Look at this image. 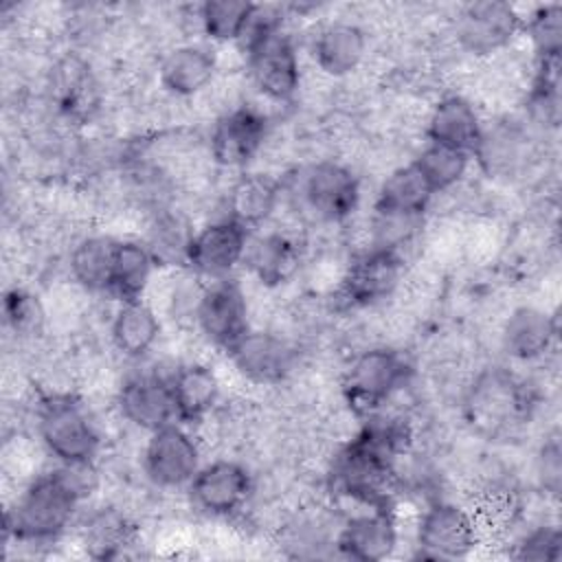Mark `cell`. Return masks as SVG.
Listing matches in <instances>:
<instances>
[{"label":"cell","instance_id":"cb8c5ba5","mask_svg":"<svg viewBox=\"0 0 562 562\" xmlns=\"http://www.w3.org/2000/svg\"><path fill=\"white\" fill-rule=\"evenodd\" d=\"M281 187L268 173H244L228 191V217L241 226H257L268 220L279 202Z\"/></svg>","mask_w":562,"mask_h":562},{"label":"cell","instance_id":"d4e9b609","mask_svg":"<svg viewBox=\"0 0 562 562\" xmlns=\"http://www.w3.org/2000/svg\"><path fill=\"white\" fill-rule=\"evenodd\" d=\"M160 83L178 94L189 97L200 92L215 75V57L202 46H180L160 64Z\"/></svg>","mask_w":562,"mask_h":562},{"label":"cell","instance_id":"ac0fdd59","mask_svg":"<svg viewBox=\"0 0 562 562\" xmlns=\"http://www.w3.org/2000/svg\"><path fill=\"white\" fill-rule=\"evenodd\" d=\"M481 119L474 105H470V101L461 97H446L432 108L428 119L430 143L474 154L481 143Z\"/></svg>","mask_w":562,"mask_h":562},{"label":"cell","instance_id":"484cf974","mask_svg":"<svg viewBox=\"0 0 562 562\" xmlns=\"http://www.w3.org/2000/svg\"><path fill=\"white\" fill-rule=\"evenodd\" d=\"M299 259H301L299 244L283 233H270V235L257 237L255 241L248 244L246 257H244L248 268L266 285H279L285 279H290L299 266Z\"/></svg>","mask_w":562,"mask_h":562},{"label":"cell","instance_id":"2e32d148","mask_svg":"<svg viewBox=\"0 0 562 562\" xmlns=\"http://www.w3.org/2000/svg\"><path fill=\"white\" fill-rule=\"evenodd\" d=\"M119 411L127 422L149 432L171 424L176 406L169 380L158 375L130 378L119 391Z\"/></svg>","mask_w":562,"mask_h":562},{"label":"cell","instance_id":"ba28073f","mask_svg":"<svg viewBox=\"0 0 562 562\" xmlns=\"http://www.w3.org/2000/svg\"><path fill=\"white\" fill-rule=\"evenodd\" d=\"M246 248V226L226 217L193 233L187 248V263L204 277L224 279L239 261H244Z\"/></svg>","mask_w":562,"mask_h":562},{"label":"cell","instance_id":"e0dca14e","mask_svg":"<svg viewBox=\"0 0 562 562\" xmlns=\"http://www.w3.org/2000/svg\"><path fill=\"white\" fill-rule=\"evenodd\" d=\"M237 369L255 382H279L283 380L294 362L292 347L268 331H246L237 345L228 349Z\"/></svg>","mask_w":562,"mask_h":562},{"label":"cell","instance_id":"5b68a950","mask_svg":"<svg viewBox=\"0 0 562 562\" xmlns=\"http://www.w3.org/2000/svg\"><path fill=\"white\" fill-rule=\"evenodd\" d=\"M200 470V450L178 424L151 432L145 448V472L160 487L189 485Z\"/></svg>","mask_w":562,"mask_h":562},{"label":"cell","instance_id":"8fae6325","mask_svg":"<svg viewBox=\"0 0 562 562\" xmlns=\"http://www.w3.org/2000/svg\"><path fill=\"white\" fill-rule=\"evenodd\" d=\"M250 474L235 461H213L198 470L189 483L193 503L211 516L237 512L250 496Z\"/></svg>","mask_w":562,"mask_h":562},{"label":"cell","instance_id":"f546056e","mask_svg":"<svg viewBox=\"0 0 562 562\" xmlns=\"http://www.w3.org/2000/svg\"><path fill=\"white\" fill-rule=\"evenodd\" d=\"M116 241L110 237H86L70 252V272L79 285L92 292H110Z\"/></svg>","mask_w":562,"mask_h":562},{"label":"cell","instance_id":"7a4b0ae2","mask_svg":"<svg viewBox=\"0 0 562 562\" xmlns=\"http://www.w3.org/2000/svg\"><path fill=\"white\" fill-rule=\"evenodd\" d=\"M75 472L77 465H64L61 470L35 479L7 512V533L22 542L57 538L68 527L79 496L83 494V483Z\"/></svg>","mask_w":562,"mask_h":562},{"label":"cell","instance_id":"30bf717a","mask_svg":"<svg viewBox=\"0 0 562 562\" xmlns=\"http://www.w3.org/2000/svg\"><path fill=\"white\" fill-rule=\"evenodd\" d=\"M301 193L310 211L327 222L345 220L358 204L356 176L336 162H318L303 176Z\"/></svg>","mask_w":562,"mask_h":562},{"label":"cell","instance_id":"3957f363","mask_svg":"<svg viewBox=\"0 0 562 562\" xmlns=\"http://www.w3.org/2000/svg\"><path fill=\"white\" fill-rule=\"evenodd\" d=\"M37 430L46 450L64 465H88L97 454V428L83 406L68 395H57L42 404Z\"/></svg>","mask_w":562,"mask_h":562},{"label":"cell","instance_id":"9c48e42d","mask_svg":"<svg viewBox=\"0 0 562 562\" xmlns=\"http://www.w3.org/2000/svg\"><path fill=\"white\" fill-rule=\"evenodd\" d=\"M195 318L209 340L226 351L248 331V307L235 281L220 279L198 301Z\"/></svg>","mask_w":562,"mask_h":562},{"label":"cell","instance_id":"d6986e66","mask_svg":"<svg viewBox=\"0 0 562 562\" xmlns=\"http://www.w3.org/2000/svg\"><path fill=\"white\" fill-rule=\"evenodd\" d=\"M397 533L391 516L382 509L351 518L338 533L342 555L358 562H378L393 553Z\"/></svg>","mask_w":562,"mask_h":562},{"label":"cell","instance_id":"d6a6232c","mask_svg":"<svg viewBox=\"0 0 562 562\" xmlns=\"http://www.w3.org/2000/svg\"><path fill=\"white\" fill-rule=\"evenodd\" d=\"M191 237L193 233L180 215L165 213L154 222L149 231L147 248L154 261H176V259L187 261V248Z\"/></svg>","mask_w":562,"mask_h":562},{"label":"cell","instance_id":"277c9868","mask_svg":"<svg viewBox=\"0 0 562 562\" xmlns=\"http://www.w3.org/2000/svg\"><path fill=\"white\" fill-rule=\"evenodd\" d=\"M408 364L393 349L362 351L342 378V393L356 413L378 411L408 378Z\"/></svg>","mask_w":562,"mask_h":562},{"label":"cell","instance_id":"7402d4cb","mask_svg":"<svg viewBox=\"0 0 562 562\" xmlns=\"http://www.w3.org/2000/svg\"><path fill=\"white\" fill-rule=\"evenodd\" d=\"M53 99L66 116L88 119L99 105L97 81L88 64L77 57L61 59L53 70Z\"/></svg>","mask_w":562,"mask_h":562},{"label":"cell","instance_id":"e575fe53","mask_svg":"<svg viewBox=\"0 0 562 562\" xmlns=\"http://www.w3.org/2000/svg\"><path fill=\"white\" fill-rule=\"evenodd\" d=\"M527 29L540 59L560 57V46H562V7L560 4L540 7L531 15Z\"/></svg>","mask_w":562,"mask_h":562},{"label":"cell","instance_id":"52a82bcc","mask_svg":"<svg viewBox=\"0 0 562 562\" xmlns=\"http://www.w3.org/2000/svg\"><path fill=\"white\" fill-rule=\"evenodd\" d=\"M518 384L503 371L483 373L465 397L470 424L487 435H496L514 424L522 411Z\"/></svg>","mask_w":562,"mask_h":562},{"label":"cell","instance_id":"7c38bea8","mask_svg":"<svg viewBox=\"0 0 562 562\" xmlns=\"http://www.w3.org/2000/svg\"><path fill=\"white\" fill-rule=\"evenodd\" d=\"M248 53L250 75L255 86L274 101H288L299 88V59L292 42L279 31L259 44H255Z\"/></svg>","mask_w":562,"mask_h":562},{"label":"cell","instance_id":"f1b7e54d","mask_svg":"<svg viewBox=\"0 0 562 562\" xmlns=\"http://www.w3.org/2000/svg\"><path fill=\"white\" fill-rule=\"evenodd\" d=\"M156 261L145 244L116 241L110 292L123 303L140 301Z\"/></svg>","mask_w":562,"mask_h":562},{"label":"cell","instance_id":"836d02e7","mask_svg":"<svg viewBox=\"0 0 562 562\" xmlns=\"http://www.w3.org/2000/svg\"><path fill=\"white\" fill-rule=\"evenodd\" d=\"M132 536V527L119 514H99L86 529V544L94 558L116 555Z\"/></svg>","mask_w":562,"mask_h":562},{"label":"cell","instance_id":"74e56055","mask_svg":"<svg viewBox=\"0 0 562 562\" xmlns=\"http://www.w3.org/2000/svg\"><path fill=\"white\" fill-rule=\"evenodd\" d=\"M538 474H540L544 490H549L551 494H558L560 479H562V457H560V446L555 439L544 443V448L540 452V461H538Z\"/></svg>","mask_w":562,"mask_h":562},{"label":"cell","instance_id":"8992f818","mask_svg":"<svg viewBox=\"0 0 562 562\" xmlns=\"http://www.w3.org/2000/svg\"><path fill=\"white\" fill-rule=\"evenodd\" d=\"M417 544L424 558H465L476 544V522L468 509L437 503L422 516Z\"/></svg>","mask_w":562,"mask_h":562},{"label":"cell","instance_id":"d590c367","mask_svg":"<svg viewBox=\"0 0 562 562\" xmlns=\"http://www.w3.org/2000/svg\"><path fill=\"white\" fill-rule=\"evenodd\" d=\"M42 307L37 299L24 290H9L4 294V318L20 334H33L42 325Z\"/></svg>","mask_w":562,"mask_h":562},{"label":"cell","instance_id":"6da1fadb","mask_svg":"<svg viewBox=\"0 0 562 562\" xmlns=\"http://www.w3.org/2000/svg\"><path fill=\"white\" fill-rule=\"evenodd\" d=\"M406 441L408 428L402 419H369L334 459V487L362 503L384 505L393 459Z\"/></svg>","mask_w":562,"mask_h":562},{"label":"cell","instance_id":"4316f807","mask_svg":"<svg viewBox=\"0 0 562 562\" xmlns=\"http://www.w3.org/2000/svg\"><path fill=\"white\" fill-rule=\"evenodd\" d=\"M432 189L424 180V176L417 171V167L411 162L406 167L395 169L380 187L375 213H389V215H408V217H422L426 211Z\"/></svg>","mask_w":562,"mask_h":562},{"label":"cell","instance_id":"83f0119b","mask_svg":"<svg viewBox=\"0 0 562 562\" xmlns=\"http://www.w3.org/2000/svg\"><path fill=\"white\" fill-rule=\"evenodd\" d=\"M160 331V323L149 305L143 301L123 303L112 321L114 347L127 358L145 356Z\"/></svg>","mask_w":562,"mask_h":562},{"label":"cell","instance_id":"8d00e7d4","mask_svg":"<svg viewBox=\"0 0 562 562\" xmlns=\"http://www.w3.org/2000/svg\"><path fill=\"white\" fill-rule=\"evenodd\" d=\"M518 560H533L547 562L560 558V531L555 527H538L529 536L522 538L516 551Z\"/></svg>","mask_w":562,"mask_h":562},{"label":"cell","instance_id":"1f68e13d","mask_svg":"<svg viewBox=\"0 0 562 562\" xmlns=\"http://www.w3.org/2000/svg\"><path fill=\"white\" fill-rule=\"evenodd\" d=\"M255 2L248 0H206L200 7V22L211 40H239Z\"/></svg>","mask_w":562,"mask_h":562},{"label":"cell","instance_id":"4fadbf2b","mask_svg":"<svg viewBox=\"0 0 562 562\" xmlns=\"http://www.w3.org/2000/svg\"><path fill=\"white\" fill-rule=\"evenodd\" d=\"M520 18L507 2L483 0L463 9L457 22L461 44L476 55H487L503 48L518 31Z\"/></svg>","mask_w":562,"mask_h":562},{"label":"cell","instance_id":"ffe728a7","mask_svg":"<svg viewBox=\"0 0 562 562\" xmlns=\"http://www.w3.org/2000/svg\"><path fill=\"white\" fill-rule=\"evenodd\" d=\"M555 338L553 318L531 305H522L509 314L503 327V347L518 360L540 358Z\"/></svg>","mask_w":562,"mask_h":562},{"label":"cell","instance_id":"4dcf8cb0","mask_svg":"<svg viewBox=\"0 0 562 562\" xmlns=\"http://www.w3.org/2000/svg\"><path fill=\"white\" fill-rule=\"evenodd\" d=\"M468 160H470V154L465 151L428 143V147L413 160V165L424 176L432 193H439L450 189L463 178L468 169Z\"/></svg>","mask_w":562,"mask_h":562},{"label":"cell","instance_id":"44dd1931","mask_svg":"<svg viewBox=\"0 0 562 562\" xmlns=\"http://www.w3.org/2000/svg\"><path fill=\"white\" fill-rule=\"evenodd\" d=\"M171 397L176 406V419L200 422L211 413L220 397V382L215 373L204 364H187L169 378Z\"/></svg>","mask_w":562,"mask_h":562},{"label":"cell","instance_id":"9a60e30c","mask_svg":"<svg viewBox=\"0 0 562 562\" xmlns=\"http://www.w3.org/2000/svg\"><path fill=\"white\" fill-rule=\"evenodd\" d=\"M266 138V119L252 108L224 114L211 132V154L224 167L248 165Z\"/></svg>","mask_w":562,"mask_h":562},{"label":"cell","instance_id":"603a6c76","mask_svg":"<svg viewBox=\"0 0 562 562\" xmlns=\"http://www.w3.org/2000/svg\"><path fill=\"white\" fill-rule=\"evenodd\" d=\"M364 48L367 37L360 26L351 22H334L318 33L314 42V59L325 72L340 77L358 68Z\"/></svg>","mask_w":562,"mask_h":562},{"label":"cell","instance_id":"5bb4252c","mask_svg":"<svg viewBox=\"0 0 562 562\" xmlns=\"http://www.w3.org/2000/svg\"><path fill=\"white\" fill-rule=\"evenodd\" d=\"M404 261L393 248H371L360 255L342 279V294L353 305H369L386 299L400 283Z\"/></svg>","mask_w":562,"mask_h":562}]
</instances>
